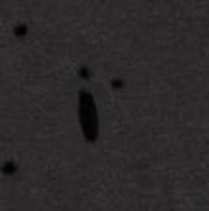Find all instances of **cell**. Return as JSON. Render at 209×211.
Listing matches in <instances>:
<instances>
[{"label": "cell", "mask_w": 209, "mask_h": 211, "mask_svg": "<svg viewBox=\"0 0 209 211\" xmlns=\"http://www.w3.org/2000/svg\"><path fill=\"white\" fill-rule=\"evenodd\" d=\"M80 118H82V127L84 133L90 141H95L97 137V110L93 105V97L87 91L80 93Z\"/></svg>", "instance_id": "cell-1"}]
</instances>
